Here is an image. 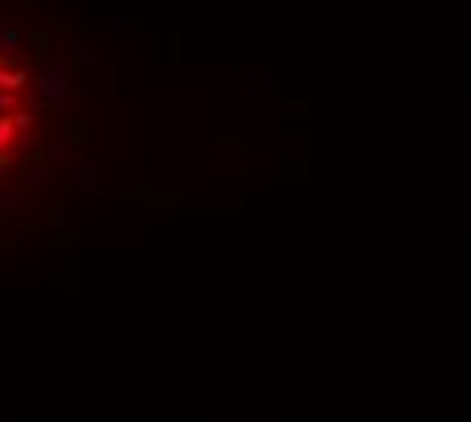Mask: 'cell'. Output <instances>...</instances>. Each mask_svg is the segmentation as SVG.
<instances>
[{
  "label": "cell",
  "mask_w": 471,
  "mask_h": 422,
  "mask_svg": "<svg viewBox=\"0 0 471 422\" xmlns=\"http://www.w3.org/2000/svg\"><path fill=\"white\" fill-rule=\"evenodd\" d=\"M37 90L45 102L53 106H65V97L73 94V81H69V57H45L41 61V73H37Z\"/></svg>",
  "instance_id": "cell-1"
},
{
  "label": "cell",
  "mask_w": 471,
  "mask_h": 422,
  "mask_svg": "<svg viewBox=\"0 0 471 422\" xmlns=\"http://www.w3.org/2000/svg\"><path fill=\"white\" fill-rule=\"evenodd\" d=\"M61 155H65V138H53V143H49V150H45V159H53V162H57Z\"/></svg>",
  "instance_id": "cell-9"
},
{
  "label": "cell",
  "mask_w": 471,
  "mask_h": 422,
  "mask_svg": "<svg viewBox=\"0 0 471 422\" xmlns=\"http://www.w3.org/2000/svg\"><path fill=\"white\" fill-rule=\"evenodd\" d=\"M20 45H25V32L16 29V25H0V53L8 57V53H16Z\"/></svg>",
  "instance_id": "cell-3"
},
{
  "label": "cell",
  "mask_w": 471,
  "mask_h": 422,
  "mask_svg": "<svg viewBox=\"0 0 471 422\" xmlns=\"http://www.w3.org/2000/svg\"><path fill=\"white\" fill-rule=\"evenodd\" d=\"M16 143V126H13V114H0V150H8Z\"/></svg>",
  "instance_id": "cell-4"
},
{
  "label": "cell",
  "mask_w": 471,
  "mask_h": 422,
  "mask_svg": "<svg viewBox=\"0 0 471 422\" xmlns=\"http://www.w3.org/2000/svg\"><path fill=\"white\" fill-rule=\"evenodd\" d=\"M16 203H20V191H16V187H4V191H0V211H16Z\"/></svg>",
  "instance_id": "cell-6"
},
{
  "label": "cell",
  "mask_w": 471,
  "mask_h": 422,
  "mask_svg": "<svg viewBox=\"0 0 471 422\" xmlns=\"http://www.w3.org/2000/svg\"><path fill=\"white\" fill-rule=\"evenodd\" d=\"M69 57H73L78 65H97V61H94V53H90L85 45H73V53H69Z\"/></svg>",
  "instance_id": "cell-8"
},
{
  "label": "cell",
  "mask_w": 471,
  "mask_h": 422,
  "mask_svg": "<svg viewBox=\"0 0 471 422\" xmlns=\"http://www.w3.org/2000/svg\"><path fill=\"white\" fill-rule=\"evenodd\" d=\"M81 191L94 195L97 191V167H85V179H81Z\"/></svg>",
  "instance_id": "cell-7"
},
{
  "label": "cell",
  "mask_w": 471,
  "mask_h": 422,
  "mask_svg": "<svg viewBox=\"0 0 471 422\" xmlns=\"http://www.w3.org/2000/svg\"><path fill=\"white\" fill-rule=\"evenodd\" d=\"M29 69H16V65H0V90L4 94H20L25 85H29Z\"/></svg>",
  "instance_id": "cell-2"
},
{
  "label": "cell",
  "mask_w": 471,
  "mask_h": 422,
  "mask_svg": "<svg viewBox=\"0 0 471 422\" xmlns=\"http://www.w3.org/2000/svg\"><path fill=\"white\" fill-rule=\"evenodd\" d=\"M4 167H13V159H8V155H4V150H0V171H4Z\"/></svg>",
  "instance_id": "cell-11"
},
{
  "label": "cell",
  "mask_w": 471,
  "mask_h": 422,
  "mask_svg": "<svg viewBox=\"0 0 471 422\" xmlns=\"http://www.w3.org/2000/svg\"><path fill=\"white\" fill-rule=\"evenodd\" d=\"M32 122H37V114H32V110H16V114H13L16 138H20V134H29V130H32Z\"/></svg>",
  "instance_id": "cell-5"
},
{
  "label": "cell",
  "mask_w": 471,
  "mask_h": 422,
  "mask_svg": "<svg viewBox=\"0 0 471 422\" xmlns=\"http://www.w3.org/2000/svg\"><path fill=\"white\" fill-rule=\"evenodd\" d=\"M49 219H53V224H65L69 215H65V207H61V203H53V207H49Z\"/></svg>",
  "instance_id": "cell-10"
}]
</instances>
